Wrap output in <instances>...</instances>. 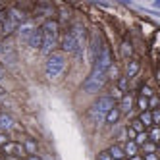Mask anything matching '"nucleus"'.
<instances>
[{
  "label": "nucleus",
  "instance_id": "obj_1",
  "mask_svg": "<svg viewBox=\"0 0 160 160\" xmlns=\"http://www.w3.org/2000/svg\"><path fill=\"white\" fill-rule=\"evenodd\" d=\"M62 48H64V52L81 54V50L85 48V27L73 25L70 31L66 33V37L62 41Z\"/></svg>",
  "mask_w": 160,
  "mask_h": 160
},
{
  "label": "nucleus",
  "instance_id": "obj_2",
  "mask_svg": "<svg viewBox=\"0 0 160 160\" xmlns=\"http://www.w3.org/2000/svg\"><path fill=\"white\" fill-rule=\"evenodd\" d=\"M56 35H58V25L48 19L41 29V52L42 54L52 52V48L56 47Z\"/></svg>",
  "mask_w": 160,
  "mask_h": 160
},
{
  "label": "nucleus",
  "instance_id": "obj_3",
  "mask_svg": "<svg viewBox=\"0 0 160 160\" xmlns=\"http://www.w3.org/2000/svg\"><path fill=\"white\" fill-rule=\"evenodd\" d=\"M112 108H114V100L110 97H102V98H98L95 102V106L91 108V118H93L95 122H102Z\"/></svg>",
  "mask_w": 160,
  "mask_h": 160
},
{
  "label": "nucleus",
  "instance_id": "obj_4",
  "mask_svg": "<svg viewBox=\"0 0 160 160\" xmlns=\"http://www.w3.org/2000/svg\"><path fill=\"white\" fill-rule=\"evenodd\" d=\"M66 68V60L62 54H52L47 60V66H44V73H47L48 79H56Z\"/></svg>",
  "mask_w": 160,
  "mask_h": 160
},
{
  "label": "nucleus",
  "instance_id": "obj_5",
  "mask_svg": "<svg viewBox=\"0 0 160 160\" xmlns=\"http://www.w3.org/2000/svg\"><path fill=\"white\" fill-rule=\"evenodd\" d=\"M112 66V56H110V50L108 47H102V50L98 52V56L95 58V66H93V72H98V73H106Z\"/></svg>",
  "mask_w": 160,
  "mask_h": 160
},
{
  "label": "nucleus",
  "instance_id": "obj_6",
  "mask_svg": "<svg viewBox=\"0 0 160 160\" xmlns=\"http://www.w3.org/2000/svg\"><path fill=\"white\" fill-rule=\"evenodd\" d=\"M104 79H106V73L91 72V75L83 81V89L87 91V93H97V91L102 87V83H104Z\"/></svg>",
  "mask_w": 160,
  "mask_h": 160
},
{
  "label": "nucleus",
  "instance_id": "obj_7",
  "mask_svg": "<svg viewBox=\"0 0 160 160\" xmlns=\"http://www.w3.org/2000/svg\"><path fill=\"white\" fill-rule=\"evenodd\" d=\"M35 29H37V27L33 25L31 21H23V23H21V25H19V27L16 29V31L19 33V41H23V42H27V39L31 37V33L35 31Z\"/></svg>",
  "mask_w": 160,
  "mask_h": 160
},
{
  "label": "nucleus",
  "instance_id": "obj_8",
  "mask_svg": "<svg viewBox=\"0 0 160 160\" xmlns=\"http://www.w3.org/2000/svg\"><path fill=\"white\" fill-rule=\"evenodd\" d=\"M18 27H19V23H18L12 16H6V18L2 19V33H4V35H12Z\"/></svg>",
  "mask_w": 160,
  "mask_h": 160
},
{
  "label": "nucleus",
  "instance_id": "obj_9",
  "mask_svg": "<svg viewBox=\"0 0 160 160\" xmlns=\"http://www.w3.org/2000/svg\"><path fill=\"white\" fill-rule=\"evenodd\" d=\"M27 44L31 48H39L41 47V29H35L31 33V37L27 39Z\"/></svg>",
  "mask_w": 160,
  "mask_h": 160
},
{
  "label": "nucleus",
  "instance_id": "obj_10",
  "mask_svg": "<svg viewBox=\"0 0 160 160\" xmlns=\"http://www.w3.org/2000/svg\"><path fill=\"white\" fill-rule=\"evenodd\" d=\"M118 118H120V110L114 106V108L106 114V118H104V120H106V123H116V120H118Z\"/></svg>",
  "mask_w": 160,
  "mask_h": 160
},
{
  "label": "nucleus",
  "instance_id": "obj_11",
  "mask_svg": "<svg viewBox=\"0 0 160 160\" xmlns=\"http://www.w3.org/2000/svg\"><path fill=\"white\" fill-rule=\"evenodd\" d=\"M4 151L8 154H21V145H4Z\"/></svg>",
  "mask_w": 160,
  "mask_h": 160
},
{
  "label": "nucleus",
  "instance_id": "obj_12",
  "mask_svg": "<svg viewBox=\"0 0 160 160\" xmlns=\"http://www.w3.org/2000/svg\"><path fill=\"white\" fill-rule=\"evenodd\" d=\"M137 72H139V62H137V60L129 62V64H128V77H133Z\"/></svg>",
  "mask_w": 160,
  "mask_h": 160
},
{
  "label": "nucleus",
  "instance_id": "obj_13",
  "mask_svg": "<svg viewBox=\"0 0 160 160\" xmlns=\"http://www.w3.org/2000/svg\"><path fill=\"white\" fill-rule=\"evenodd\" d=\"M108 154H110L112 158H116V160H120V158L123 156V151H122V148H120V147H112Z\"/></svg>",
  "mask_w": 160,
  "mask_h": 160
},
{
  "label": "nucleus",
  "instance_id": "obj_14",
  "mask_svg": "<svg viewBox=\"0 0 160 160\" xmlns=\"http://www.w3.org/2000/svg\"><path fill=\"white\" fill-rule=\"evenodd\" d=\"M0 128L10 129V128H12V118H8V116H0Z\"/></svg>",
  "mask_w": 160,
  "mask_h": 160
},
{
  "label": "nucleus",
  "instance_id": "obj_15",
  "mask_svg": "<svg viewBox=\"0 0 160 160\" xmlns=\"http://www.w3.org/2000/svg\"><path fill=\"white\" fill-rule=\"evenodd\" d=\"M139 122H141V125H143V123H145V125H152V118H151V114L143 112V114H141V120H139Z\"/></svg>",
  "mask_w": 160,
  "mask_h": 160
},
{
  "label": "nucleus",
  "instance_id": "obj_16",
  "mask_svg": "<svg viewBox=\"0 0 160 160\" xmlns=\"http://www.w3.org/2000/svg\"><path fill=\"white\" fill-rule=\"evenodd\" d=\"M122 54H123V58H128V56L131 54V44L129 42H123L122 44Z\"/></svg>",
  "mask_w": 160,
  "mask_h": 160
},
{
  "label": "nucleus",
  "instance_id": "obj_17",
  "mask_svg": "<svg viewBox=\"0 0 160 160\" xmlns=\"http://www.w3.org/2000/svg\"><path fill=\"white\" fill-rule=\"evenodd\" d=\"M125 152H128L129 156H135V152H137V145H135V143H128V147H125Z\"/></svg>",
  "mask_w": 160,
  "mask_h": 160
},
{
  "label": "nucleus",
  "instance_id": "obj_18",
  "mask_svg": "<svg viewBox=\"0 0 160 160\" xmlns=\"http://www.w3.org/2000/svg\"><path fill=\"white\" fill-rule=\"evenodd\" d=\"M122 110H123V112H129V110H131V98H129V97H123Z\"/></svg>",
  "mask_w": 160,
  "mask_h": 160
},
{
  "label": "nucleus",
  "instance_id": "obj_19",
  "mask_svg": "<svg viewBox=\"0 0 160 160\" xmlns=\"http://www.w3.org/2000/svg\"><path fill=\"white\" fill-rule=\"evenodd\" d=\"M147 139H148V137H147V133H139V135H137V141H135V145H143Z\"/></svg>",
  "mask_w": 160,
  "mask_h": 160
},
{
  "label": "nucleus",
  "instance_id": "obj_20",
  "mask_svg": "<svg viewBox=\"0 0 160 160\" xmlns=\"http://www.w3.org/2000/svg\"><path fill=\"white\" fill-rule=\"evenodd\" d=\"M139 106H141V110H143V112L148 108V102H147V98H145V97H141V98H139Z\"/></svg>",
  "mask_w": 160,
  "mask_h": 160
},
{
  "label": "nucleus",
  "instance_id": "obj_21",
  "mask_svg": "<svg viewBox=\"0 0 160 160\" xmlns=\"http://www.w3.org/2000/svg\"><path fill=\"white\" fill-rule=\"evenodd\" d=\"M133 129H135V131H141V129H143V125H141V122H139V120L133 122Z\"/></svg>",
  "mask_w": 160,
  "mask_h": 160
},
{
  "label": "nucleus",
  "instance_id": "obj_22",
  "mask_svg": "<svg viewBox=\"0 0 160 160\" xmlns=\"http://www.w3.org/2000/svg\"><path fill=\"white\" fill-rule=\"evenodd\" d=\"M151 139H152V141H158V129H156V128H154L152 133H151Z\"/></svg>",
  "mask_w": 160,
  "mask_h": 160
},
{
  "label": "nucleus",
  "instance_id": "obj_23",
  "mask_svg": "<svg viewBox=\"0 0 160 160\" xmlns=\"http://www.w3.org/2000/svg\"><path fill=\"white\" fill-rule=\"evenodd\" d=\"M98 160H112V156H110L108 152H102V154L98 156Z\"/></svg>",
  "mask_w": 160,
  "mask_h": 160
},
{
  "label": "nucleus",
  "instance_id": "obj_24",
  "mask_svg": "<svg viewBox=\"0 0 160 160\" xmlns=\"http://www.w3.org/2000/svg\"><path fill=\"white\" fill-rule=\"evenodd\" d=\"M148 95H152L151 89H148V87H143V97H148Z\"/></svg>",
  "mask_w": 160,
  "mask_h": 160
},
{
  "label": "nucleus",
  "instance_id": "obj_25",
  "mask_svg": "<svg viewBox=\"0 0 160 160\" xmlns=\"http://www.w3.org/2000/svg\"><path fill=\"white\" fill-rule=\"evenodd\" d=\"M27 151L33 152V151H35V145H33V143H27Z\"/></svg>",
  "mask_w": 160,
  "mask_h": 160
},
{
  "label": "nucleus",
  "instance_id": "obj_26",
  "mask_svg": "<svg viewBox=\"0 0 160 160\" xmlns=\"http://www.w3.org/2000/svg\"><path fill=\"white\" fill-rule=\"evenodd\" d=\"M147 160H156V156H154V154L151 152V154H147Z\"/></svg>",
  "mask_w": 160,
  "mask_h": 160
},
{
  "label": "nucleus",
  "instance_id": "obj_27",
  "mask_svg": "<svg viewBox=\"0 0 160 160\" xmlns=\"http://www.w3.org/2000/svg\"><path fill=\"white\" fill-rule=\"evenodd\" d=\"M0 79H4V70L0 68Z\"/></svg>",
  "mask_w": 160,
  "mask_h": 160
},
{
  "label": "nucleus",
  "instance_id": "obj_28",
  "mask_svg": "<svg viewBox=\"0 0 160 160\" xmlns=\"http://www.w3.org/2000/svg\"><path fill=\"white\" fill-rule=\"evenodd\" d=\"M29 160H41V158H37V156H29Z\"/></svg>",
  "mask_w": 160,
  "mask_h": 160
},
{
  "label": "nucleus",
  "instance_id": "obj_29",
  "mask_svg": "<svg viewBox=\"0 0 160 160\" xmlns=\"http://www.w3.org/2000/svg\"><path fill=\"white\" fill-rule=\"evenodd\" d=\"M0 19H4V12H0Z\"/></svg>",
  "mask_w": 160,
  "mask_h": 160
},
{
  "label": "nucleus",
  "instance_id": "obj_30",
  "mask_svg": "<svg viewBox=\"0 0 160 160\" xmlns=\"http://www.w3.org/2000/svg\"><path fill=\"white\" fill-rule=\"evenodd\" d=\"M2 47H4V44H2V41H0V52H2Z\"/></svg>",
  "mask_w": 160,
  "mask_h": 160
},
{
  "label": "nucleus",
  "instance_id": "obj_31",
  "mask_svg": "<svg viewBox=\"0 0 160 160\" xmlns=\"http://www.w3.org/2000/svg\"><path fill=\"white\" fill-rule=\"evenodd\" d=\"M2 141H6V139H4V137H0V143H2Z\"/></svg>",
  "mask_w": 160,
  "mask_h": 160
},
{
  "label": "nucleus",
  "instance_id": "obj_32",
  "mask_svg": "<svg viewBox=\"0 0 160 160\" xmlns=\"http://www.w3.org/2000/svg\"><path fill=\"white\" fill-rule=\"evenodd\" d=\"M2 93H4V91H2V87H0V95H2Z\"/></svg>",
  "mask_w": 160,
  "mask_h": 160
},
{
  "label": "nucleus",
  "instance_id": "obj_33",
  "mask_svg": "<svg viewBox=\"0 0 160 160\" xmlns=\"http://www.w3.org/2000/svg\"><path fill=\"white\" fill-rule=\"evenodd\" d=\"M131 160H139V158H131Z\"/></svg>",
  "mask_w": 160,
  "mask_h": 160
}]
</instances>
